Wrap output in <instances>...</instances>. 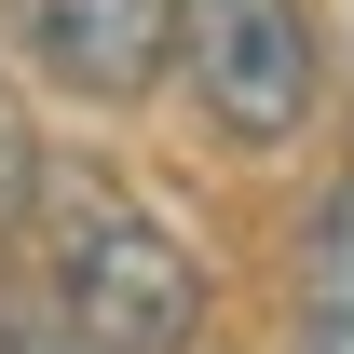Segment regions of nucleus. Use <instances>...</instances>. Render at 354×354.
Listing matches in <instances>:
<instances>
[{"mask_svg":"<svg viewBox=\"0 0 354 354\" xmlns=\"http://www.w3.org/2000/svg\"><path fill=\"white\" fill-rule=\"evenodd\" d=\"M14 41L82 109H136L177 68V0H14Z\"/></svg>","mask_w":354,"mask_h":354,"instance_id":"obj_3","label":"nucleus"},{"mask_svg":"<svg viewBox=\"0 0 354 354\" xmlns=\"http://www.w3.org/2000/svg\"><path fill=\"white\" fill-rule=\"evenodd\" d=\"M177 68L232 150H286L313 123V14L300 0H177Z\"/></svg>","mask_w":354,"mask_h":354,"instance_id":"obj_2","label":"nucleus"},{"mask_svg":"<svg viewBox=\"0 0 354 354\" xmlns=\"http://www.w3.org/2000/svg\"><path fill=\"white\" fill-rule=\"evenodd\" d=\"M41 272H55V313L68 341L95 354H191L205 341V259L177 245L123 177L95 164H41Z\"/></svg>","mask_w":354,"mask_h":354,"instance_id":"obj_1","label":"nucleus"},{"mask_svg":"<svg viewBox=\"0 0 354 354\" xmlns=\"http://www.w3.org/2000/svg\"><path fill=\"white\" fill-rule=\"evenodd\" d=\"M0 354H95V341H28V327H0Z\"/></svg>","mask_w":354,"mask_h":354,"instance_id":"obj_6","label":"nucleus"},{"mask_svg":"<svg viewBox=\"0 0 354 354\" xmlns=\"http://www.w3.org/2000/svg\"><path fill=\"white\" fill-rule=\"evenodd\" d=\"M300 354H354V177L313 205V245H300Z\"/></svg>","mask_w":354,"mask_h":354,"instance_id":"obj_4","label":"nucleus"},{"mask_svg":"<svg viewBox=\"0 0 354 354\" xmlns=\"http://www.w3.org/2000/svg\"><path fill=\"white\" fill-rule=\"evenodd\" d=\"M41 205V150H28V123H14V82H0V232Z\"/></svg>","mask_w":354,"mask_h":354,"instance_id":"obj_5","label":"nucleus"}]
</instances>
